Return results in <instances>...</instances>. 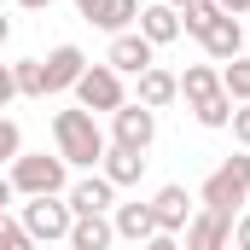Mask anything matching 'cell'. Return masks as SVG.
<instances>
[{"label":"cell","mask_w":250,"mask_h":250,"mask_svg":"<svg viewBox=\"0 0 250 250\" xmlns=\"http://www.w3.org/2000/svg\"><path fill=\"white\" fill-rule=\"evenodd\" d=\"M76 99H82V111H123V105H128L123 76H117L111 64H87L82 82H76Z\"/></svg>","instance_id":"5b68a950"},{"label":"cell","mask_w":250,"mask_h":250,"mask_svg":"<svg viewBox=\"0 0 250 250\" xmlns=\"http://www.w3.org/2000/svg\"><path fill=\"white\" fill-rule=\"evenodd\" d=\"M70 187V163L64 157H47V151H23L12 163V192L23 198H59Z\"/></svg>","instance_id":"7a4b0ae2"},{"label":"cell","mask_w":250,"mask_h":250,"mask_svg":"<svg viewBox=\"0 0 250 250\" xmlns=\"http://www.w3.org/2000/svg\"><path fill=\"white\" fill-rule=\"evenodd\" d=\"M198 41H204V53H209V59H221V64H233L239 53H245V29H239V18H227V12H221Z\"/></svg>","instance_id":"7c38bea8"},{"label":"cell","mask_w":250,"mask_h":250,"mask_svg":"<svg viewBox=\"0 0 250 250\" xmlns=\"http://www.w3.org/2000/svg\"><path fill=\"white\" fill-rule=\"evenodd\" d=\"M198 204H204V209H221V215H233L239 204H250V157H245V151H239V157H227V163L204 181Z\"/></svg>","instance_id":"3957f363"},{"label":"cell","mask_w":250,"mask_h":250,"mask_svg":"<svg viewBox=\"0 0 250 250\" xmlns=\"http://www.w3.org/2000/svg\"><path fill=\"white\" fill-rule=\"evenodd\" d=\"M157 140V111H146L140 99L123 105V111H111V146H128V151H146Z\"/></svg>","instance_id":"8992f818"},{"label":"cell","mask_w":250,"mask_h":250,"mask_svg":"<svg viewBox=\"0 0 250 250\" xmlns=\"http://www.w3.org/2000/svg\"><path fill=\"white\" fill-rule=\"evenodd\" d=\"M169 99H181V82H175V70H140V105L146 111H163Z\"/></svg>","instance_id":"2e32d148"},{"label":"cell","mask_w":250,"mask_h":250,"mask_svg":"<svg viewBox=\"0 0 250 250\" xmlns=\"http://www.w3.org/2000/svg\"><path fill=\"white\" fill-rule=\"evenodd\" d=\"M181 250H233V215L221 209H198L187 221V245Z\"/></svg>","instance_id":"ba28073f"},{"label":"cell","mask_w":250,"mask_h":250,"mask_svg":"<svg viewBox=\"0 0 250 250\" xmlns=\"http://www.w3.org/2000/svg\"><path fill=\"white\" fill-rule=\"evenodd\" d=\"M140 250H181V239H175V233H151Z\"/></svg>","instance_id":"f1b7e54d"},{"label":"cell","mask_w":250,"mask_h":250,"mask_svg":"<svg viewBox=\"0 0 250 250\" xmlns=\"http://www.w3.org/2000/svg\"><path fill=\"white\" fill-rule=\"evenodd\" d=\"M18 6H29V12H41V6H53V0H18Z\"/></svg>","instance_id":"836d02e7"},{"label":"cell","mask_w":250,"mask_h":250,"mask_svg":"<svg viewBox=\"0 0 250 250\" xmlns=\"http://www.w3.org/2000/svg\"><path fill=\"white\" fill-rule=\"evenodd\" d=\"M215 6H221L227 18H245V12H250V0H215Z\"/></svg>","instance_id":"4dcf8cb0"},{"label":"cell","mask_w":250,"mask_h":250,"mask_svg":"<svg viewBox=\"0 0 250 250\" xmlns=\"http://www.w3.org/2000/svg\"><path fill=\"white\" fill-rule=\"evenodd\" d=\"M6 41H12V18H0V47H6Z\"/></svg>","instance_id":"d6a6232c"},{"label":"cell","mask_w":250,"mask_h":250,"mask_svg":"<svg viewBox=\"0 0 250 250\" xmlns=\"http://www.w3.org/2000/svg\"><path fill=\"white\" fill-rule=\"evenodd\" d=\"M0 250H35V239L23 233V221H12V215H0Z\"/></svg>","instance_id":"d4e9b609"},{"label":"cell","mask_w":250,"mask_h":250,"mask_svg":"<svg viewBox=\"0 0 250 250\" xmlns=\"http://www.w3.org/2000/svg\"><path fill=\"white\" fill-rule=\"evenodd\" d=\"M140 35H146L151 47H169V41L181 35V12L163 6V0H157V6H140Z\"/></svg>","instance_id":"5bb4252c"},{"label":"cell","mask_w":250,"mask_h":250,"mask_svg":"<svg viewBox=\"0 0 250 250\" xmlns=\"http://www.w3.org/2000/svg\"><path fill=\"white\" fill-rule=\"evenodd\" d=\"M192 117H198L204 128H227V123H233V99H227V93H215V99H204Z\"/></svg>","instance_id":"7402d4cb"},{"label":"cell","mask_w":250,"mask_h":250,"mask_svg":"<svg viewBox=\"0 0 250 250\" xmlns=\"http://www.w3.org/2000/svg\"><path fill=\"white\" fill-rule=\"evenodd\" d=\"M233 245L250 250V215H239V221H233Z\"/></svg>","instance_id":"f546056e"},{"label":"cell","mask_w":250,"mask_h":250,"mask_svg":"<svg viewBox=\"0 0 250 250\" xmlns=\"http://www.w3.org/2000/svg\"><path fill=\"white\" fill-rule=\"evenodd\" d=\"M41 70H47V93H64V87H76L82 82V70H87V59H82V47H53L47 59H41Z\"/></svg>","instance_id":"30bf717a"},{"label":"cell","mask_w":250,"mask_h":250,"mask_svg":"<svg viewBox=\"0 0 250 250\" xmlns=\"http://www.w3.org/2000/svg\"><path fill=\"white\" fill-rule=\"evenodd\" d=\"M221 93H227L233 105H250V59L221 64Z\"/></svg>","instance_id":"d6986e66"},{"label":"cell","mask_w":250,"mask_h":250,"mask_svg":"<svg viewBox=\"0 0 250 250\" xmlns=\"http://www.w3.org/2000/svg\"><path fill=\"white\" fill-rule=\"evenodd\" d=\"M53 140H59V157L76 163V169H99L105 151H111V140L99 134L93 111H59L53 117Z\"/></svg>","instance_id":"6da1fadb"},{"label":"cell","mask_w":250,"mask_h":250,"mask_svg":"<svg viewBox=\"0 0 250 250\" xmlns=\"http://www.w3.org/2000/svg\"><path fill=\"white\" fill-rule=\"evenodd\" d=\"M12 82H18V93H23V99H47V70H41V59L12 64Z\"/></svg>","instance_id":"ffe728a7"},{"label":"cell","mask_w":250,"mask_h":250,"mask_svg":"<svg viewBox=\"0 0 250 250\" xmlns=\"http://www.w3.org/2000/svg\"><path fill=\"white\" fill-rule=\"evenodd\" d=\"M215 18H221V6H215V0H192L187 12H181V35H204Z\"/></svg>","instance_id":"44dd1931"},{"label":"cell","mask_w":250,"mask_h":250,"mask_svg":"<svg viewBox=\"0 0 250 250\" xmlns=\"http://www.w3.org/2000/svg\"><path fill=\"white\" fill-rule=\"evenodd\" d=\"M105 64H111L117 76H140V70H151V64H157V47H151L140 29H123V35H111Z\"/></svg>","instance_id":"52a82bcc"},{"label":"cell","mask_w":250,"mask_h":250,"mask_svg":"<svg viewBox=\"0 0 250 250\" xmlns=\"http://www.w3.org/2000/svg\"><path fill=\"white\" fill-rule=\"evenodd\" d=\"M134 23H140V0H111L105 29H111V35H123V29H134Z\"/></svg>","instance_id":"603a6c76"},{"label":"cell","mask_w":250,"mask_h":250,"mask_svg":"<svg viewBox=\"0 0 250 250\" xmlns=\"http://www.w3.org/2000/svg\"><path fill=\"white\" fill-rule=\"evenodd\" d=\"M99 175H105L111 187H134V181L146 175V151H128V146H111V151H105V163H99Z\"/></svg>","instance_id":"9a60e30c"},{"label":"cell","mask_w":250,"mask_h":250,"mask_svg":"<svg viewBox=\"0 0 250 250\" xmlns=\"http://www.w3.org/2000/svg\"><path fill=\"white\" fill-rule=\"evenodd\" d=\"M151 221H157V233H187V221H192L187 187H163L157 192V198H151Z\"/></svg>","instance_id":"8fae6325"},{"label":"cell","mask_w":250,"mask_h":250,"mask_svg":"<svg viewBox=\"0 0 250 250\" xmlns=\"http://www.w3.org/2000/svg\"><path fill=\"white\" fill-rule=\"evenodd\" d=\"M18 157H23V134L12 117H0V163H18Z\"/></svg>","instance_id":"cb8c5ba5"},{"label":"cell","mask_w":250,"mask_h":250,"mask_svg":"<svg viewBox=\"0 0 250 250\" xmlns=\"http://www.w3.org/2000/svg\"><path fill=\"white\" fill-rule=\"evenodd\" d=\"M18 221H23V233H29L35 245H53V239H70V221H76V215H70L64 198H29Z\"/></svg>","instance_id":"277c9868"},{"label":"cell","mask_w":250,"mask_h":250,"mask_svg":"<svg viewBox=\"0 0 250 250\" xmlns=\"http://www.w3.org/2000/svg\"><path fill=\"white\" fill-rule=\"evenodd\" d=\"M76 12H82L87 23H99V29H105V18H111V0H76Z\"/></svg>","instance_id":"484cf974"},{"label":"cell","mask_w":250,"mask_h":250,"mask_svg":"<svg viewBox=\"0 0 250 250\" xmlns=\"http://www.w3.org/2000/svg\"><path fill=\"white\" fill-rule=\"evenodd\" d=\"M64 204H70V215H105V209L117 204V187H111L105 175H82Z\"/></svg>","instance_id":"9c48e42d"},{"label":"cell","mask_w":250,"mask_h":250,"mask_svg":"<svg viewBox=\"0 0 250 250\" xmlns=\"http://www.w3.org/2000/svg\"><path fill=\"white\" fill-rule=\"evenodd\" d=\"M175 82H181V99H187L192 111L221 93V70H209V64H187V76H175Z\"/></svg>","instance_id":"e0dca14e"},{"label":"cell","mask_w":250,"mask_h":250,"mask_svg":"<svg viewBox=\"0 0 250 250\" xmlns=\"http://www.w3.org/2000/svg\"><path fill=\"white\" fill-rule=\"evenodd\" d=\"M111 233H117V239H134V245H146V239L157 233L151 204H117V209H111Z\"/></svg>","instance_id":"4fadbf2b"},{"label":"cell","mask_w":250,"mask_h":250,"mask_svg":"<svg viewBox=\"0 0 250 250\" xmlns=\"http://www.w3.org/2000/svg\"><path fill=\"white\" fill-rule=\"evenodd\" d=\"M233 140H239V146H250V105H233Z\"/></svg>","instance_id":"4316f807"},{"label":"cell","mask_w":250,"mask_h":250,"mask_svg":"<svg viewBox=\"0 0 250 250\" xmlns=\"http://www.w3.org/2000/svg\"><path fill=\"white\" fill-rule=\"evenodd\" d=\"M111 239H117V233H111V221H105V215H76L64 245H70V250H111Z\"/></svg>","instance_id":"ac0fdd59"},{"label":"cell","mask_w":250,"mask_h":250,"mask_svg":"<svg viewBox=\"0 0 250 250\" xmlns=\"http://www.w3.org/2000/svg\"><path fill=\"white\" fill-rule=\"evenodd\" d=\"M18 99V82H12V64H0V111Z\"/></svg>","instance_id":"83f0119b"},{"label":"cell","mask_w":250,"mask_h":250,"mask_svg":"<svg viewBox=\"0 0 250 250\" xmlns=\"http://www.w3.org/2000/svg\"><path fill=\"white\" fill-rule=\"evenodd\" d=\"M163 6H175V12H187V6H192V0H163Z\"/></svg>","instance_id":"e575fe53"},{"label":"cell","mask_w":250,"mask_h":250,"mask_svg":"<svg viewBox=\"0 0 250 250\" xmlns=\"http://www.w3.org/2000/svg\"><path fill=\"white\" fill-rule=\"evenodd\" d=\"M18 192H12V175H0V215H6V204H12Z\"/></svg>","instance_id":"1f68e13d"}]
</instances>
